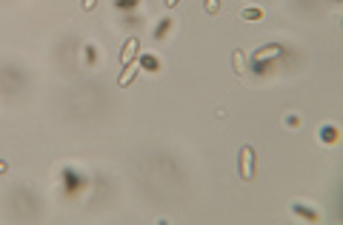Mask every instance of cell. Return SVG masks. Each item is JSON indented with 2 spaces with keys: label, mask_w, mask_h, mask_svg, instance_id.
I'll use <instances>...</instances> for the list:
<instances>
[{
  "label": "cell",
  "mask_w": 343,
  "mask_h": 225,
  "mask_svg": "<svg viewBox=\"0 0 343 225\" xmlns=\"http://www.w3.org/2000/svg\"><path fill=\"white\" fill-rule=\"evenodd\" d=\"M232 71H235L238 77H243V74H246V54L240 52V49H235V52H232Z\"/></svg>",
  "instance_id": "3"
},
{
  "label": "cell",
  "mask_w": 343,
  "mask_h": 225,
  "mask_svg": "<svg viewBox=\"0 0 343 225\" xmlns=\"http://www.w3.org/2000/svg\"><path fill=\"white\" fill-rule=\"evenodd\" d=\"M6 171H9V165H6L3 160H0V174H6Z\"/></svg>",
  "instance_id": "10"
},
{
  "label": "cell",
  "mask_w": 343,
  "mask_h": 225,
  "mask_svg": "<svg viewBox=\"0 0 343 225\" xmlns=\"http://www.w3.org/2000/svg\"><path fill=\"white\" fill-rule=\"evenodd\" d=\"M143 66H146V71H158V63H155V57H143Z\"/></svg>",
  "instance_id": "7"
},
{
  "label": "cell",
  "mask_w": 343,
  "mask_h": 225,
  "mask_svg": "<svg viewBox=\"0 0 343 225\" xmlns=\"http://www.w3.org/2000/svg\"><path fill=\"white\" fill-rule=\"evenodd\" d=\"M138 52H141V40L138 37H129L123 43V52H120V66H129V63L138 60Z\"/></svg>",
  "instance_id": "2"
},
{
  "label": "cell",
  "mask_w": 343,
  "mask_h": 225,
  "mask_svg": "<svg viewBox=\"0 0 343 225\" xmlns=\"http://www.w3.org/2000/svg\"><path fill=\"white\" fill-rule=\"evenodd\" d=\"M255 177V148L243 146L240 148V180H252Z\"/></svg>",
  "instance_id": "1"
},
{
  "label": "cell",
  "mask_w": 343,
  "mask_h": 225,
  "mask_svg": "<svg viewBox=\"0 0 343 225\" xmlns=\"http://www.w3.org/2000/svg\"><path fill=\"white\" fill-rule=\"evenodd\" d=\"M218 9H220V3H218V0H206V12H209V15H215Z\"/></svg>",
  "instance_id": "8"
},
{
  "label": "cell",
  "mask_w": 343,
  "mask_h": 225,
  "mask_svg": "<svg viewBox=\"0 0 343 225\" xmlns=\"http://www.w3.org/2000/svg\"><path fill=\"white\" fill-rule=\"evenodd\" d=\"M240 18H243V20H260V18H263V9H257V6H249V9L240 12Z\"/></svg>",
  "instance_id": "6"
},
{
  "label": "cell",
  "mask_w": 343,
  "mask_h": 225,
  "mask_svg": "<svg viewBox=\"0 0 343 225\" xmlns=\"http://www.w3.org/2000/svg\"><path fill=\"white\" fill-rule=\"evenodd\" d=\"M138 69H141V66H138V60H134V63H129V66H123V74L117 77V86H120V88H126V86H129V83H132V77L138 74Z\"/></svg>",
  "instance_id": "4"
},
{
  "label": "cell",
  "mask_w": 343,
  "mask_h": 225,
  "mask_svg": "<svg viewBox=\"0 0 343 225\" xmlns=\"http://www.w3.org/2000/svg\"><path fill=\"white\" fill-rule=\"evenodd\" d=\"M95 6H97V0H83V9H86V12H92Z\"/></svg>",
  "instance_id": "9"
},
{
  "label": "cell",
  "mask_w": 343,
  "mask_h": 225,
  "mask_svg": "<svg viewBox=\"0 0 343 225\" xmlns=\"http://www.w3.org/2000/svg\"><path fill=\"white\" fill-rule=\"evenodd\" d=\"M281 54V46H263V49H257L255 54H252V63H260L266 60V57H278Z\"/></svg>",
  "instance_id": "5"
},
{
  "label": "cell",
  "mask_w": 343,
  "mask_h": 225,
  "mask_svg": "<svg viewBox=\"0 0 343 225\" xmlns=\"http://www.w3.org/2000/svg\"><path fill=\"white\" fill-rule=\"evenodd\" d=\"M166 6H169V9H175V6H177V0H166Z\"/></svg>",
  "instance_id": "11"
}]
</instances>
